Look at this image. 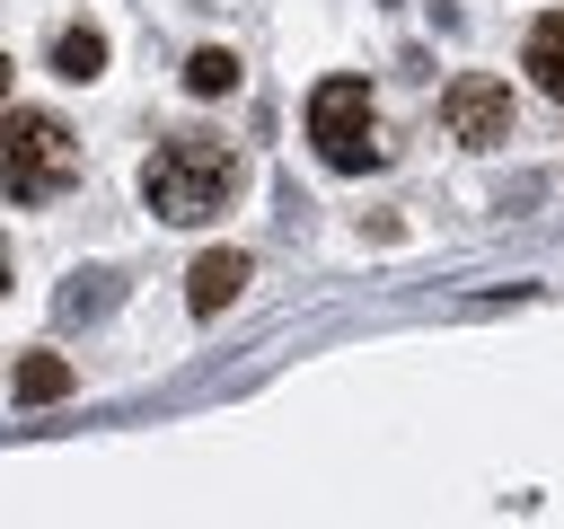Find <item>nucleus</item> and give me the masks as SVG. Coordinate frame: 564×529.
<instances>
[{
    "instance_id": "1",
    "label": "nucleus",
    "mask_w": 564,
    "mask_h": 529,
    "mask_svg": "<svg viewBox=\"0 0 564 529\" xmlns=\"http://www.w3.org/2000/svg\"><path fill=\"white\" fill-rule=\"evenodd\" d=\"M141 194H150V212H159V220L194 229V220H212V212L238 194V150H229V141H203V132H176V141H159V150H150Z\"/></svg>"
},
{
    "instance_id": "2",
    "label": "nucleus",
    "mask_w": 564,
    "mask_h": 529,
    "mask_svg": "<svg viewBox=\"0 0 564 529\" xmlns=\"http://www.w3.org/2000/svg\"><path fill=\"white\" fill-rule=\"evenodd\" d=\"M70 176H79V141L62 132V115L18 106V115H9V194H18V203H53Z\"/></svg>"
},
{
    "instance_id": "3",
    "label": "nucleus",
    "mask_w": 564,
    "mask_h": 529,
    "mask_svg": "<svg viewBox=\"0 0 564 529\" xmlns=\"http://www.w3.org/2000/svg\"><path fill=\"white\" fill-rule=\"evenodd\" d=\"M308 141H317V159L326 168H370L379 159V115H370V88L361 79H317V97H308Z\"/></svg>"
},
{
    "instance_id": "4",
    "label": "nucleus",
    "mask_w": 564,
    "mask_h": 529,
    "mask_svg": "<svg viewBox=\"0 0 564 529\" xmlns=\"http://www.w3.org/2000/svg\"><path fill=\"white\" fill-rule=\"evenodd\" d=\"M441 123H449L458 141L494 150V141L511 132V88H502V79H485V71H467V79H449V97H441Z\"/></svg>"
},
{
    "instance_id": "5",
    "label": "nucleus",
    "mask_w": 564,
    "mask_h": 529,
    "mask_svg": "<svg viewBox=\"0 0 564 529\" xmlns=\"http://www.w3.org/2000/svg\"><path fill=\"white\" fill-rule=\"evenodd\" d=\"M247 291V256L238 247H220V256H203L194 264V282H185V300H194V317H220L229 300Z\"/></svg>"
},
{
    "instance_id": "6",
    "label": "nucleus",
    "mask_w": 564,
    "mask_h": 529,
    "mask_svg": "<svg viewBox=\"0 0 564 529\" xmlns=\"http://www.w3.org/2000/svg\"><path fill=\"white\" fill-rule=\"evenodd\" d=\"M520 71H529V79H538V88L564 106V9L529 26V44H520Z\"/></svg>"
},
{
    "instance_id": "7",
    "label": "nucleus",
    "mask_w": 564,
    "mask_h": 529,
    "mask_svg": "<svg viewBox=\"0 0 564 529\" xmlns=\"http://www.w3.org/2000/svg\"><path fill=\"white\" fill-rule=\"evenodd\" d=\"M53 71H62V79H97V71H106V35H97V26H62V35H53Z\"/></svg>"
},
{
    "instance_id": "8",
    "label": "nucleus",
    "mask_w": 564,
    "mask_h": 529,
    "mask_svg": "<svg viewBox=\"0 0 564 529\" xmlns=\"http://www.w3.org/2000/svg\"><path fill=\"white\" fill-rule=\"evenodd\" d=\"M70 388V361H53V353H26L18 361V406H53Z\"/></svg>"
},
{
    "instance_id": "9",
    "label": "nucleus",
    "mask_w": 564,
    "mask_h": 529,
    "mask_svg": "<svg viewBox=\"0 0 564 529\" xmlns=\"http://www.w3.org/2000/svg\"><path fill=\"white\" fill-rule=\"evenodd\" d=\"M185 88H194V97H229V88H238V62H229L220 44H203V53L185 62Z\"/></svg>"
}]
</instances>
